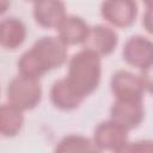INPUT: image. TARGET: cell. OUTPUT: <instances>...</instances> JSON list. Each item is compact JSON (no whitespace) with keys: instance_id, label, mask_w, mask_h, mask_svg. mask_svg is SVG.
I'll list each match as a JSON object with an SVG mask.
<instances>
[{"instance_id":"1","label":"cell","mask_w":153,"mask_h":153,"mask_svg":"<svg viewBox=\"0 0 153 153\" xmlns=\"http://www.w3.org/2000/svg\"><path fill=\"white\" fill-rule=\"evenodd\" d=\"M67 60V45L56 36H43L22 54L18 60L20 75L38 79L47 72L61 67Z\"/></svg>"},{"instance_id":"2","label":"cell","mask_w":153,"mask_h":153,"mask_svg":"<svg viewBox=\"0 0 153 153\" xmlns=\"http://www.w3.org/2000/svg\"><path fill=\"white\" fill-rule=\"evenodd\" d=\"M102 56L82 48L68 61L66 79L84 98L97 90L102 78Z\"/></svg>"},{"instance_id":"3","label":"cell","mask_w":153,"mask_h":153,"mask_svg":"<svg viewBox=\"0 0 153 153\" xmlns=\"http://www.w3.org/2000/svg\"><path fill=\"white\" fill-rule=\"evenodd\" d=\"M7 100L23 111L35 109L42 100V86L38 79H31L23 75L13 78L6 90Z\"/></svg>"},{"instance_id":"4","label":"cell","mask_w":153,"mask_h":153,"mask_svg":"<svg viewBox=\"0 0 153 153\" xmlns=\"http://www.w3.org/2000/svg\"><path fill=\"white\" fill-rule=\"evenodd\" d=\"M129 130L110 118L100 122L93 131V143L98 151L110 152H123L128 141Z\"/></svg>"},{"instance_id":"5","label":"cell","mask_w":153,"mask_h":153,"mask_svg":"<svg viewBox=\"0 0 153 153\" xmlns=\"http://www.w3.org/2000/svg\"><path fill=\"white\" fill-rule=\"evenodd\" d=\"M110 118L115 120L128 130L137 128L145 118L143 99L115 98L110 108Z\"/></svg>"},{"instance_id":"6","label":"cell","mask_w":153,"mask_h":153,"mask_svg":"<svg viewBox=\"0 0 153 153\" xmlns=\"http://www.w3.org/2000/svg\"><path fill=\"white\" fill-rule=\"evenodd\" d=\"M100 14L116 27H128L137 17L136 0H103Z\"/></svg>"},{"instance_id":"7","label":"cell","mask_w":153,"mask_h":153,"mask_svg":"<svg viewBox=\"0 0 153 153\" xmlns=\"http://www.w3.org/2000/svg\"><path fill=\"white\" fill-rule=\"evenodd\" d=\"M122 55L128 65L142 71L153 63V41L141 35L131 36L126 41Z\"/></svg>"},{"instance_id":"8","label":"cell","mask_w":153,"mask_h":153,"mask_svg":"<svg viewBox=\"0 0 153 153\" xmlns=\"http://www.w3.org/2000/svg\"><path fill=\"white\" fill-rule=\"evenodd\" d=\"M110 88L115 98L143 99V93L146 91L141 75L124 69H118L111 75Z\"/></svg>"},{"instance_id":"9","label":"cell","mask_w":153,"mask_h":153,"mask_svg":"<svg viewBox=\"0 0 153 153\" xmlns=\"http://www.w3.org/2000/svg\"><path fill=\"white\" fill-rule=\"evenodd\" d=\"M118 44V35L110 26L97 24L90 27L82 48L90 49L99 56L110 55Z\"/></svg>"},{"instance_id":"10","label":"cell","mask_w":153,"mask_h":153,"mask_svg":"<svg viewBox=\"0 0 153 153\" xmlns=\"http://www.w3.org/2000/svg\"><path fill=\"white\" fill-rule=\"evenodd\" d=\"M66 16V5L62 0H37L33 2L35 22L42 27L56 29Z\"/></svg>"},{"instance_id":"11","label":"cell","mask_w":153,"mask_h":153,"mask_svg":"<svg viewBox=\"0 0 153 153\" xmlns=\"http://www.w3.org/2000/svg\"><path fill=\"white\" fill-rule=\"evenodd\" d=\"M57 37L66 44V45H74V44H84L90 26L87 23L78 16H66L65 19L60 23L56 27Z\"/></svg>"},{"instance_id":"12","label":"cell","mask_w":153,"mask_h":153,"mask_svg":"<svg viewBox=\"0 0 153 153\" xmlns=\"http://www.w3.org/2000/svg\"><path fill=\"white\" fill-rule=\"evenodd\" d=\"M84 99L85 98L72 87L66 78L56 80L50 88V100L54 106L60 110H74L84 102Z\"/></svg>"},{"instance_id":"13","label":"cell","mask_w":153,"mask_h":153,"mask_svg":"<svg viewBox=\"0 0 153 153\" xmlns=\"http://www.w3.org/2000/svg\"><path fill=\"white\" fill-rule=\"evenodd\" d=\"M26 38L25 24L14 17H8L0 23V44L7 50L19 48Z\"/></svg>"},{"instance_id":"14","label":"cell","mask_w":153,"mask_h":153,"mask_svg":"<svg viewBox=\"0 0 153 153\" xmlns=\"http://www.w3.org/2000/svg\"><path fill=\"white\" fill-rule=\"evenodd\" d=\"M24 124V111L10 102L0 109V131L4 137H13L19 134Z\"/></svg>"},{"instance_id":"15","label":"cell","mask_w":153,"mask_h":153,"mask_svg":"<svg viewBox=\"0 0 153 153\" xmlns=\"http://www.w3.org/2000/svg\"><path fill=\"white\" fill-rule=\"evenodd\" d=\"M56 152H98L92 139H88L82 135L71 134L62 137L56 147Z\"/></svg>"},{"instance_id":"16","label":"cell","mask_w":153,"mask_h":153,"mask_svg":"<svg viewBox=\"0 0 153 153\" xmlns=\"http://www.w3.org/2000/svg\"><path fill=\"white\" fill-rule=\"evenodd\" d=\"M123 152H153V140H137L128 142Z\"/></svg>"},{"instance_id":"17","label":"cell","mask_w":153,"mask_h":153,"mask_svg":"<svg viewBox=\"0 0 153 153\" xmlns=\"http://www.w3.org/2000/svg\"><path fill=\"white\" fill-rule=\"evenodd\" d=\"M140 75L142 78L145 90L151 94H153V63L146 67L145 69H142Z\"/></svg>"},{"instance_id":"18","label":"cell","mask_w":153,"mask_h":153,"mask_svg":"<svg viewBox=\"0 0 153 153\" xmlns=\"http://www.w3.org/2000/svg\"><path fill=\"white\" fill-rule=\"evenodd\" d=\"M142 25L148 33L153 35V7H146L142 18Z\"/></svg>"},{"instance_id":"19","label":"cell","mask_w":153,"mask_h":153,"mask_svg":"<svg viewBox=\"0 0 153 153\" xmlns=\"http://www.w3.org/2000/svg\"><path fill=\"white\" fill-rule=\"evenodd\" d=\"M8 0H0V6H1V13L6 12L7 7H8Z\"/></svg>"},{"instance_id":"20","label":"cell","mask_w":153,"mask_h":153,"mask_svg":"<svg viewBox=\"0 0 153 153\" xmlns=\"http://www.w3.org/2000/svg\"><path fill=\"white\" fill-rule=\"evenodd\" d=\"M146 7H153V0H142Z\"/></svg>"},{"instance_id":"21","label":"cell","mask_w":153,"mask_h":153,"mask_svg":"<svg viewBox=\"0 0 153 153\" xmlns=\"http://www.w3.org/2000/svg\"><path fill=\"white\" fill-rule=\"evenodd\" d=\"M29 1H32V2H36L37 0H29Z\"/></svg>"}]
</instances>
